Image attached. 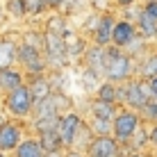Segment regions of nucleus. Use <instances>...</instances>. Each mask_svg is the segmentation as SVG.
Here are the masks:
<instances>
[{
  "label": "nucleus",
  "instance_id": "obj_1",
  "mask_svg": "<svg viewBox=\"0 0 157 157\" xmlns=\"http://www.w3.org/2000/svg\"><path fill=\"white\" fill-rule=\"evenodd\" d=\"M134 75H137L134 57H130L123 48L107 46V59H105V66H102V78L109 80V82L123 84L125 80L134 78Z\"/></svg>",
  "mask_w": 157,
  "mask_h": 157
},
{
  "label": "nucleus",
  "instance_id": "obj_2",
  "mask_svg": "<svg viewBox=\"0 0 157 157\" xmlns=\"http://www.w3.org/2000/svg\"><path fill=\"white\" fill-rule=\"evenodd\" d=\"M0 105H2L5 114L9 118H18V121H25V118L32 116V109H34V100H32V94L28 89V84H21L16 89L7 91V94L0 96Z\"/></svg>",
  "mask_w": 157,
  "mask_h": 157
},
{
  "label": "nucleus",
  "instance_id": "obj_3",
  "mask_svg": "<svg viewBox=\"0 0 157 157\" xmlns=\"http://www.w3.org/2000/svg\"><path fill=\"white\" fill-rule=\"evenodd\" d=\"M141 125V116L137 109L130 107H118L116 116L112 118V137L116 139L121 146H128V141L132 139L134 130Z\"/></svg>",
  "mask_w": 157,
  "mask_h": 157
},
{
  "label": "nucleus",
  "instance_id": "obj_4",
  "mask_svg": "<svg viewBox=\"0 0 157 157\" xmlns=\"http://www.w3.org/2000/svg\"><path fill=\"white\" fill-rule=\"evenodd\" d=\"M16 66L28 75H41L48 71V64H46V57H43V50L41 48H34L30 43H23L18 41V50H16Z\"/></svg>",
  "mask_w": 157,
  "mask_h": 157
},
{
  "label": "nucleus",
  "instance_id": "obj_5",
  "mask_svg": "<svg viewBox=\"0 0 157 157\" xmlns=\"http://www.w3.org/2000/svg\"><path fill=\"white\" fill-rule=\"evenodd\" d=\"M150 98H153V96H150V89H148V80L130 78V80L123 82V105L125 107L139 112Z\"/></svg>",
  "mask_w": 157,
  "mask_h": 157
},
{
  "label": "nucleus",
  "instance_id": "obj_6",
  "mask_svg": "<svg viewBox=\"0 0 157 157\" xmlns=\"http://www.w3.org/2000/svg\"><path fill=\"white\" fill-rule=\"evenodd\" d=\"M23 137H25L23 121L7 116L2 123H0V150H5V153H14V148L23 141Z\"/></svg>",
  "mask_w": 157,
  "mask_h": 157
},
{
  "label": "nucleus",
  "instance_id": "obj_7",
  "mask_svg": "<svg viewBox=\"0 0 157 157\" xmlns=\"http://www.w3.org/2000/svg\"><path fill=\"white\" fill-rule=\"evenodd\" d=\"M80 125H82V118L75 114V112H64V114H59V121H57V128H55V130H57L59 139H62L64 150L73 146L75 137H78Z\"/></svg>",
  "mask_w": 157,
  "mask_h": 157
},
{
  "label": "nucleus",
  "instance_id": "obj_8",
  "mask_svg": "<svg viewBox=\"0 0 157 157\" xmlns=\"http://www.w3.org/2000/svg\"><path fill=\"white\" fill-rule=\"evenodd\" d=\"M118 153H121V144L112 134H98V137H94L84 150L86 157H116Z\"/></svg>",
  "mask_w": 157,
  "mask_h": 157
},
{
  "label": "nucleus",
  "instance_id": "obj_9",
  "mask_svg": "<svg viewBox=\"0 0 157 157\" xmlns=\"http://www.w3.org/2000/svg\"><path fill=\"white\" fill-rule=\"evenodd\" d=\"M137 36H139V32H137V25H134L132 21H128V18H116L114 30H112V46L125 48L128 43H132Z\"/></svg>",
  "mask_w": 157,
  "mask_h": 157
},
{
  "label": "nucleus",
  "instance_id": "obj_10",
  "mask_svg": "<svg viewBox=\"0 0 157 157\" xmlns=\"http://www.w3.org/2000/svg\"><path fill=\"white\" fill-rule=\"evenodd\" d=\"M114 14L105 12L98 16V23H96L94 32H91V39H94L96 46H112V30H114Z\"/></svg>",
  "mask_w": 157,
  "mask_h": 157
},
{
  "label": "nucleus",
  "instance_id": "obj_11",
  "mask_svg": "<svg viewBox=\"0 0 157 157\" xmlns=\"http://www.w3.org/2000/svg\"><path fill=\"white\" fill-rule=\"evenodd\" d=\"M25 84H28V89H30L32 100H34V102L48 98V96L55 91V86H52L50 78H48L46 73H41V75H28V78H25Z\"/></svg>",
  "mask_w": 157,
  "mask_h": 157
},
{
  "label": "nucleus",
  "instance_id": "obj_12",
  "mask_svg": "<svg viewBox=\"0 0 157 157\" xmlns=\"http://www.w3.org/2000/svg\"><path fill=\"white\" fill-rule=\"evenodd\" d=\"M105 59H107V46H96V43H91V46L84 50V64H86V68L94 71V73H98L100 78H102Z\"/></svg>",
  "mask_w": 157,
  "mask_h": 157
},
{
  "label": "nucleus",
  "instance_id": "obj_13",
  "mask_svg": "<svg viewBox=\"0 0 157 157\" xmlns=\"http://www.w3.org/2000/svg\"><path fill=\"white\" fill-rule=\"evenodd\" d=\"M21 84H25V73L18 66L0 68V96L16 89V86H21Z\"/></svg>",
  "mask_w": 157,
  "mask_h": 157
},
{
  "label": "nucleus",
  "instance_id": "obj_14",
  "mask_svg": "<svg viewBox=\"0 0 157 157\" xmlns=\"http://www.w3.org/2000/svg\"><path fill=\"white\" fill-rule=\"evenodd\" d=\"M96 98L107 100V102H116L118 107H123V84L109 82V80H102V82L98 84Z\"/></svg>",
  "mask_w": 157,
  "mask_h": 157
},
{
  "label": "nucleus",
  "instance_id": "obj_15",
  "mask_svg": "<svg viewBox=\"0 0 157 157\" xmlns=\"http://www.w3.org/2000/svg\"><path fill=\"white\" fill-rule=\"evenodd\" d=\"M46 150L41 148L39 139L36 137H23V141L14 148V155L12 157H43Z\"/></svg>",
  "mask_w": 157,
  "mask_h": 157
},
{
  "label": "nucleus",
  "instance_id": "obj_16",
  "mask_svg": "<svg viewBox=\"0 0 157 157\" xmlns=\"http://www.w3.org/2000/svg\"><path fill=\"white\" fill-rule=\"evenodd\" d=\"M16 50H18V41L0 36V68L16 66Z\"/></svg>",
  "mask_w": 157,
  "mask_h": 157
},
{
  "label": "nucleus",
  "instance_id": "obj_17",
  "mask_svg": "<svg viewBox=\"0 0 157 157\" xmlns=\"http://www.w3.org/2000/svg\"><path fill=\"white\" fill-rule=\"evenodd\" d=\"M134 25H137L139 36H144V39H155L157 36V18H153L150 14H146L144 9H139Z\"/></svg>",
  "mask_w": 157,
  "mask_h": 157
},
{
  "label": "nucleus",
  "instance_id": "obj_18",
  "mask_svg": "<svg viewBox=\"0 0 157 157\" xmlns=\"http://www.w3.org/2000/svg\"><path fill=\"white\" fill-rule=\"evenodd\" d=\"M118 112V105L116 102H107V100H100V98H94L91 100V116L96 118H102V121H112Z\"/></svg>",
  "mask_w": 157,
  "mask_h": 157
},
{
  "label": "nucleus",
  "instance_id": "obj_19",
  "mask_svg": "<svg viewBox=\"0 0 157 157\" xmlns=\"http://www.w3.org/2000/svg\"><path fill=\"white\" fill-rule=\"evenodd\" d=\"M157 75V52H150L148 57H144L137 66V78L141 80H150Z\"/></svg>",
  "mask_w": 157,
  "mask_h": 157
},
{
  "label": "nucleus",
  "instance_id": "obj_20",
  "mask_svg": "<svg viewBox=\"0 0 157 157\" xmlns=\"http://www.w3.org/2000/svg\"><path fill=\"white\" fill-rule=\"evenodd\" d=\"M36 139H39L41 148L46 150V153H52V150H64L62 139H59L57 130H48V132H41V134H36Z\"/></svg>",
  "mask_w": 157,
  "mask_h": 157
},
{
  "label": "nucleus",
  "instance_id": "obj_21",
  "mask_svg": "<svg viewBox=\"0 0 157 157\" xmlns=\"http://www.w3.org/2000/svg\"><path fill=\"white\" fill-rule=\"evenodd\" d=\"M148 144H150V139H148V130H146V128H144V123H141V125L134 130L132 139L128 141L125 148H130V150H141L144 146H148Z\"/></svg>",
  "mask_w": 157,
  "mask_h": 157
},
{
  "label": "nucleus",
  "instance_id": "obj_22",
  "mask_svg": "<svg viewBox=\"0 0 157 157\" xmlns=\"http://www.w3.org/2000/svg\"><path fill=\"white\" fill-rule=\"evenodd\" d=\"M57 121H59V116H36V118H32V130H34L36 134L48 132V130H55Z\"/></svg>",
  "mask_w": 157,
  "mask_h": 157
},
{
  "label": "nucleus",
  "instance_id": "obj_23",
  "mask_svg": "<svg viewBox=\"0 0 157 157\" xmlns=\"http://www.w3.org/2000/svg\"><path fill=\"white\" fill-rule=\"evenodd\" d=\"M139 116H141V123H157V100L155 98H150L146 105L139 109Z\"/></svg>",
  "mask_w": 157,
  "mask_h": 157
},
{
  "label": "nucleus",
  "instance_id": "obj_24",
  "mask_svg": "<svg viewBox=\"0 0 157 157\" xmlns=\"http://www.w3.org/2000/svg\"><path fill=\"white\" fill-rule=\"evenodd\" d=\"M86 125H89L94 137H98V134H112V121H102V118L91 116V121L86 123Z\"/></svg>",
  "mask_w": 157,
  "mask_h": 157
},
{
  "label": "nucleus",
  "instance_id": "obj_25",
  "mask_svg": "<svg viewBox=\"0 0 157 157\" xmlns=\"http://www.w3.org/2000/svg\"><path fill=\"white\" fill-rule=\"evenodd\" d=\"M5 14L12 18H25V9H23V0H7L2 5Z\"/></svg>",
  "mask_w": 157,
  "mask_h": 157
},
{
  "label": "nucleus",
  "instance_id": "obj_26",
  "mask_svg": "<svg viewBox=\"0 0 157 157\" xmlns=\"http://www.w3.org/2000/svg\"><path fill=\"white\" fill-rule=\"evenodd\" d=\"M23 9L25 16H41L43 12H48L43 0H23Z\"/></svg>",
  "mask_w": 157,
  "mask_h": 157
},
{
  "label": "nucleus",
  "instance_id": "obj_27",
  "mask_svg": "<svg viewBox=\"0 0 157 157\" xmlns=\"http://www.w3.org/2000/svg\"><path fill=\"white\" fill-rule=\"evenodd\" d=\"M21 41L23 43H30V46H34V48H41L43 50V34L41 32H23V36H21Z\"/></svg>",
  "mask_w": 157,
  "mask_h": 157
},
{
  "label": "nucleus",
  "instance_id": "obj_28",
  "mask_svg": "<svg viewBox=\"0 0 157 157\" xmlns=\"http://www.w3.org/2000/svg\"><path fill=\"white\" fill-rule=\"evenodd\" d=\"M114 2V0H89V5L96 9L98 14H105V12H109V5Z\"/></svg>",
  "mask_w": 157,
  "mask_h": 157
},
{
  "label": "nucleus",
  "instance_id": "obj_29",
  "mask_svg": "<svg viewBox=\"0 0 157 157\" xmlns=\"http://www.w3.org/2000/svg\"><path fill=\"white\" fill-rule=\"evenodd\" d=\"M144 12L146 14H150L153 18H157V0H146V5H144Z\"/></svg>",
  "mask_w": 157,
  "mask_h": 157
},
{
  "label": "nucleus",
  "instance_id": "obj_30",
  "mask_svg": "<svg viewBox=\"0 0 157 157\" xmlns=\"http://www.w3.org/2000/svg\"><path fill=\"white\" fill-rule=\"evenodd\" d=\"M46 2V9L48 12H59V7H64V2L66 0H43Z\"/></svg>",
  "mask_w": 157,
  "mask_h": 157
},
{
  "label": "nucleus",
  "instance_id": "obj_31",
  "mask_svg": "<svg viewBox=\"0 0 157 157\" xmlns=\"http://www.w3.org/2000/svg\"><path fill=\"white\" fill-rule=\"evenodd\" d=\"M148 139H150V146L157 148V123H153V125L148 128Z\"/></svg>",
  "mask_w": 157,
  "mask_h": 157
},
{
  "label": "nucleus",
  "instance_id": "obj_32",
  "mask_svg": "<svg viewBox=\"0 0 157 157\" xmlns=\"http://www.w3.org/2000/svg\"><path fill=\"white\" fill-rule=\"evenodd\" d=\"M148 89H150V96H153V98L157 100V75L148 80Z\"/></svg>",
  "mask_w": 157,
  "mask_h": 157
},
{
  "label": "nucleus",
  "instance_id": "obj_33",
  "mask_svg": "<svg viewBox=\"0 0 157 157\" xmlns=\"http://www.w3.org/2000/svg\"><path fill=\"white\" fill-rule=\"evenodd\" d=\"M114 2L118 5V7H132V5L137 2V0H114Z\"/></svg>",
  "mask_w": 157,
  "mask_h": 157
},
{
  "label": "nucleus",
  "instance_id": "obj_34",
  "mask_svg": "<svg viewBox=\"0 0 157 157\" xmlns=\"http://www.w3.org/2000/svg\"><path fill=\"white\" fill-rule=\"evenodd\" d=\"M43 157H64V150H52V153H46Z\"/></svg>",
  "mask_w": 157,
  "mask_h": 157
},
{
  "label": "nucleus",
  "instance_id": "obj_35",
  "mask_svg": "<svg viewBox=\"0 0 157 157\" xmlns=\"http://www.w3.org/2000/svg\"><path fill=\"white\" fill-rule=\"evenodd\" d=\"M128 157H146V155L141 153V150H130V153H128Z\"/></svg>",
  "mask_w": 157,
  "mask_h": 157
},
{
  "label": "nucleus",
  "instance_id": "obj_36",
  "mask_svg": "<svg viewBox=\"0 0 157 157\" xmlns=\"http://www.w3.org/2000/svg\"><path fill=\"white\" fill-rule=\"evenodd\" d=\"M5 118H7V114H5V109H2V105H0V123L5 121Z\"/></svg>",
  "mask_w": 157,
  "mask_h": 157
},
{
  "label": "nucleus",
  "instance_id": "obj_37",
  "mask_svg": "<svg viewBox=\"0 0 157 157\" xmlns=\"http://www.w3.org/2000/svg\"><path fill=\"white\" fill-rule=\"evenodd\" d=\"M2 18H5V9H2V5H0V23H2Z\"/></svg>",
  "mask_w": 157,
  "mask_h": 157
},
{
  "label": "nucleus",
  "instance_id": "obj_38",
  "mask_svg": "<svg viewBox=\"0 0 157 157\" xmlns=\"http://www.w3.org/2000/svg\"><path fill=\"white\" fill-rule=\"evenodd\" d=\"M0 157H9V153H5V150H0Z\"/></svg>",
  "mask_w": 157,
  "mask_h": 157
},
{
  "label": "nucleus",
  "instance_id": "obj_39",
  "mask_svg": "<svg viewBox=\"0 0 157 157\" xmlns=\"http://www.w3.org/2000/svg\"><path fill=\"white\" fill-rule=\"evenodd\" d=\"M116 157H128V153H118Z\"/></svg>",
  "mask_w": 157,
  "mask_h": 157
},
{
  "label": "nucleus",
  "instance_id": "obj_40",
  "mask_svg": "<svg viewBox=\"0 0 157 157\" xmlns=\"http://www.w3.org/2000/svg\"><path fill=\"white\" fill-rule=\"evenodd\" d=\"M0 2H2V0H0Z\"/></svg>",
  "mask_w": 157,
  "mask_h": 157
}]
</instances>
